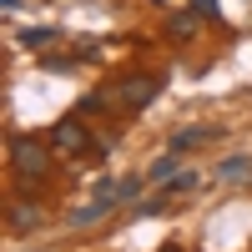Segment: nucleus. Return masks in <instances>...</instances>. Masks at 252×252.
I'll use <instances>...</instances> for the list:
<instances>
[{
  "instance_id": "nucleus-1",
  "label": "nucleus",
  "mask_w": 252,
  "mask_h": 252,
  "mask_svg": "<svg viewBox=\"0 0 252 252\" xmlns=\"http://www.w3.org/2000/svg\"><path fill=\"white\" fill-rule=\"evenodd\" d=\"M161 81H166L161 71H131V76H121L106 96H111V106H121V111H141V106H152V101H157Z\"/></svg>"
},
{
  "instance_id": "nucleus-2",
  "label": "nucleus",
  "mask_w": 252,
  "mask_h": 252,
  "mask_svg": "<svg viewBox=\"0 0 252 252\" xmlns=\"http://www.w3.org/2000/svg\"><path fill=\"white\" fill-rule=\"evenodd\" d=\"M10 172H15L20 182H40V177H51L46 141H35V136H10Z\"/></svg>"
},
{
  "instance_id": "nucleus-3",
  "label": "nucleus",
  "mask_w": 252,
  "mask_h": 252,
  "mask_svg": "<svg viewBox=\"0 0 252 252\" xmlns=\"http://www.w3.org/2000/svg\"><path fill=\"white\" fill-rule=\"evenodd\" d=\"M51 146L61 157H86V152H96V141H91V131L76 121V111L71 116H61L56 126H51Z\"/></svg>"
},
{
  "instance_id": "nucleus-4",
  "label": "nucleus",
  "mask_w": 252,
  "mask_h": 252,
  "mask_svg": "<svg viewBox=\"0 0 252 252\" xmlns=\"http://www.w3.org/2000/svg\"><path fill=\"white\" fill-rule=\"evenodd\" d=\"M5 222H10V232H31V227H40V222H46V212H40L35 202H26V197H10Z\"/></svg>"
},
{
  "instance_id": "nucleus-5",
  "label": "nucleus",
  "mask_w": 252,
  "mask_h": 252,
  "mask_svg": "<svg viewBox=\"0 0 252 252\" xmlns=\"http://www.w3.org/2000/svg\"><path fill=\"white\" fill-rule=\"evenodd\" d=\"M202 10H182V15H172V20H166V35H172V40H192L197 31H202Z\"/></svg>"
},
{
  "instance_id": "nucleus-6",
  "label": "nucleus",
  "mask_w": 252,
  "mask_h": 252,
  "mask_svg": "<svg viewBox=\"0 0 252 252\" xmlns=\"http://www.w3.org/2000/svg\"><path fill=\"white\" fill-rule=\"evenodd\" d=\"M212 136H222L217 126H187V131H177V136H172V152H192V146H207Z\"/></svg>"
},
{
  "instance_id": "nucleus-7",
  "label": "nucleus",
  "mask_w": 252,
  "mask_h": 252,
  "mask_svg": "<svg viewBox=\"0 0 252 252\" xmlns=\"http://www.w3.org/2000/svg\"><path fill=\"white\" fill-rule=\"evenodd\" d=\"M106 212H111V202H101V197H91L86 207H71V217H66V222H71V227H91V222H101Z\"/></svg>"
},
{
  "instance_id": "nucleus-8",
  "label": "nucleus",
  "mask_w": 252,
  "mask_h": 252,
  "mask_svg": "<svg viewBox=\"0 0 252 252\" xmlns=\"http://www.w3.org/2000/svg\"><path fill=\"white\" fill-rule=\"evenodd\" d=\"M51 40H61V31H51V26H31V31H20V46H26V51H46Z\"/></svg>"
},
{
  "instance_id": "nucleus-9",
  "label": "nucleus",
  "mask_w": 252,
  "mask_h": 252,
  "mask_svg": "<svg viewBox=\"0 0 252 252\" xmlns=\"http://www.w3.org/2000/svg\"><path fill=\"white\" fill-rule=\"evenodd\" d=\"M217 177H222V182H252V161H247V157H227V161L217 166Z\"/></svg>"
},
{
  "instance_id": "nucleus-10",
  "label": "nucleus",
  "mask_w": 252,
  "mask_h": 252,
  "mask_svg": "<svg viewBox=\"0 0 252 252\" xmlns=\"http://www.w3.org/2000/svg\"><path fill=\"white\" fill-rule=\"evenodd\" d=\"M197 187H202V172H177L161 192H166V197H182V192H197Z\"/></svg>"
},
{
  "instance_id": "nucleus-11",
  "label": "nucleus",
  "mask_w": 252,
  "mask_h": 252,
  "mask_svg": "<svg viewBox=\"0 0 252 252\" xmlns=\"http://www.w3.org/2000/svg\"><path fill=\"white\" fill-rule=\"evenodd\" d=\"M177 157H182V152H166V157H157V161H152V172H146V177H152V182H161V187H166V182L177 177Z\"/></svg>"
},
{
  "instance_id": "nucleus-12",
  "label": "nucleus",
  "mask_w": 252,
  "mask_h": 252,
  "mask_svg": "<svg viewBox=\"0 0 252 252\" xmlns=\"http://www.w3.org/2000/svg\"><path fill=\"white\" fill-rule=\"evenodd\" d=\"M40 71H51V76H66V71H76V56H40Z\"/></svg>"
},
{
  "instance_id": "nucleus-13",
  "label": "nucleus",
  "mask_w": 252,
  "mask_h": 252,
  "mask_svg": "<svg viewBox=\"0 0 252 252\" xmlns=\"http://www.w3.org/2000/svg\"><path fill=\"white\" fill-rule=\"evenodd\" d=\"M192 10L207 15V26H222V5H217V0H192Z\"/></svg>"
},
{
  "instance_id": "nucleus-14",
  "label": "nucleus",
  "mask_w": 252,
  "mask_h": 252,
  "mask_svg": "<svg viewBox=\"0 0 252 252\" xmlns=\"http://www.w3.org/2000/svg\"><path fill=\"white\" fill-rule=\"evenodd\" d=\"M136 192H141V177H126V182H121V202H131Z\"/></svg>"
},
{
  "instance_id": "nucleus-15",
  "label": "nucleus",
  "mask_w": 252,
  "mask_h": 252,
  "mask_svg": "<svg viewBox=\"0 0 252 252\" xmlns=\"http://www.w3.org/2000/svg\"><path fill=\"white\" fill-rule=\"evenodd\" d=\"M152 5H166V0H152Z\"/></svg>"
},
{
  "instance_id": "nucleus-16",
  "label": "nucleus",
  "mask_w": 252,
  "mask_h": 252,
  "mask_svg": "<svg viewBox=\"0 0 252 252\" xmlns=\"http://www.w3.org/2000/svg\"><path fill=\"white\" fill-rule=\"evenodd\" d=\"M161 252H177V247H161Z\"/></svg>"
}]
</instances>
